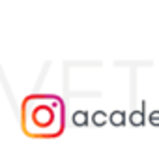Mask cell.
<instances>
[{
	"mask_svg": "<svg viewBox=\"0 0 159 154\" xmlns=\"http://www.w3.org/2000/svg\"><path fill=\"white\" fill-rule=\"evenodd\" d=\"M71 122H73L77 128L88 126V122H90V117H88L86 109H79V111H75V113L71 115Z\"/></svg>",
	"mask_w": 159,
	"mask_h": 154,
	"instance_id": "cell-2",
	"label": "cell"
},
{
	"mask_svg": "<svg viewBox=\"0 0 159 154\" xmlns=\"http://www.w3.org/2000/svg\"><path fill=\"white\" fill-rule=\"evenodd\" d=\"M125 120H127V115H125V111H122V109H114V111L109 115V122H111L112 126H116V128L125 126Z\"/></svg>",
	"mask_w": 159,
	"mask_h": 154,
	"instance_id": "cell-3",
	"label": "cell"
},
{
	"mask_svg": "<svg viewBox=\"0 0 159 154\" xmlns=\"http://www.w3.org/2000/svg\"><path fill=\"white\" fill-rule=\"evenodd\" d=\"M144 120H146V117H144V111L142 109H135V111L129 113V124L131 126H135V128L144 126Z\"/></svg>",
	"mask_w": 159,
	"mask_h": 154,
	"instance_id": "cell-4",
	"label": "cell"
},
{
	"mask_svg": "<svg viewBox=\"0 0 159 154\" xmlns=\"http://www.w3.org/2000/svg\"><path fill=\"white\" fill-rule=\"evenodd\" d=\"M90 120H92V124L94 126H98V128H101V126H105L107 122H109V115L105 113V111H96L92 117H90Z\"/></svg>",
	"mask_w": 159,
	"mask_h": 154,
	"instance_id": "cell-5",
	"label": "cell"
},
{
	"mask_svg": "<svg viewBox=\"0 0 159 154\" xmlns=\"http://www.w3.org/2000/svg\"><path fill=\"white\" fill-rule=\"evenodd\" d=\"M23 132L36 139H52L62 135L66 126V105L54 94H34L21 107Z\"/></svg>",
	"mask_w": 159,
	"mask_h": 154,
	"instance_id": "cell-1",
	"label": "cell"
},
{
	"mask_svg": "<svg viewBox=\"0 0 159 154\" xmlns=\"http://www.w3.org/2000/svg\"><path fill=\"white\" fill-rule=\"evenodd\" d=\"M148 124L150 126H159V109H155V111H152L150 115H148Z\"/></svg>",
	"mask_w": 159,
	"mask_h": 154,
	"instance_id": "cell-6",
	"label": "cell"
}]
</instances>
